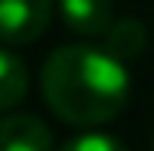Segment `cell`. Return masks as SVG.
I'll return each mask as SVG.
<instances>
[{
	"label": "cell",
	"mask_w": 154,
	"mask_h": 151,
	"mask_svg": "<svg viewBox=\"0 0 154 151\" xmlns=\"http://www.w3.org/2000/svg\"><path fill=\"white\" fill-rule=\"evenodd\" d=\"M43 99L66 125L92 128L112 121L131 95V79L122 59L95 46H59L43 62Z\"/></svg>",
	"instance_id": "6da1fadb"
},
{
	"label": "cell",
	"mask_w": 154,
	"mask_h": 151,
	"mask_svg": "<svg viewBox=\"0 0 154 151\" xmlns=\"http://www.w3.org/2000/svg\"><path fill=\"white\" fill-rule=\"evenodd\" d=\"M53 13V0H0V33L7 46L39 39Z\"/></svg>",
	"instance_id": "7a4b0ae2"
},
{
	"label": "cell",
	"mask_w": 154,
	"mask_h": 151,
	"mask_svg": "<svg viewBox=\"0 0 154 151\" xmlns=\"http://www.w3.org/2000/svg\"><path fill=\"white\" fill-rule=\"evenodd\" d=\"M66 27L82 36H102L115 27L112 20V0H59Z\"/></svg>",
	"instance_id": "3957f363"
},
{
	"label": "cell",
	"mask_w": 154,
	"mask_h": 151,
	"mask_svg": "<svg viewBox=\"0 0 154 151\" xmlns=\"http://www.w3.org/2000/svg\"><path fill=\"white\" fill-rule=\"evenodd\" d=\"M3 151H53V135L36 115L3 118Z\"/></svg>",
	"instance_id": "277c9868"
},
{
	"label": "cell",
	"mask_w": 154,
	"mask_h": 151,
	"mask_svg": "<svg viewBox=\"0 0 154 151\" xmlns=\"http://www.w3.org/2000/svg\"><path fill=\"white\" fill-rule=\"evenodd\" d=\"M144 43H148V33L141 20H118L112 30L105 33V49L115 56V59H134L144 53Z\"/></svg>",
	"instance_id": "5b68a950"
},
{
	"label": "cell",
	"mask_w": 154,
	"mask_h": 151,
	"mask_svg": "<svg viewBox=\"0 0 154 151\" xmlns=\"http://www.w3.org/2000/svg\"><path fill=\"white\" fill-rule=\"evenodd\" d=\"M26 66L13 56V49L0 53V109H13L26 95Z\"/></svg>",
	"instance_id": "8992f818"
},
{
	"label": "cell",
	"mask_w": 154,
	"mask_h": 151,
	"mask_svg": "<svg viewBox=\"0 0 154 151\" xmlns=\"http://www.w3.org/2000/svg\"><path fill=\"white\" fill-rule=\"evenodd\" d=\"M59 151H128V148H125L118 138H112V135H102V131H85V135L72 138V141H66Z\"/></svg>",
	"instance_id": "52a82bcc"
}]
</instances>
